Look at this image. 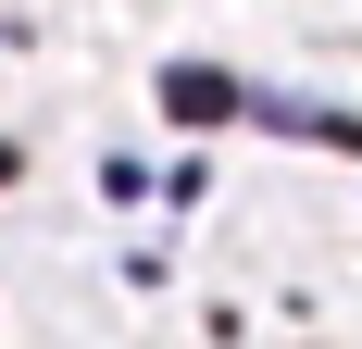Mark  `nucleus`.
Segmentation results:
<instances>
[{
    "label": "nucleus",
    "mask_w": 362,
    "mask_h": 349,
    "mask_svg": "<svg viewBox=\"0 0 362 349\" xmlns=\"http://www.w3.org/2000/svg\"><path fill=\"white\" fill-rule=\"evenodd\" d=\"M163 112H175V125H225V112H238V75L225 63H175L163 75Z\"/></svg>",
    "instance_id": "obj_1"
}]
</instances>
